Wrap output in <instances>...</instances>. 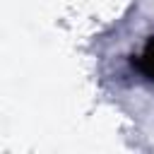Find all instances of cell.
Returning a JSON list of instances; mask_svg holds the SVG:
<instances>
[{"mask_svg": "<svg viewBox=\"0 0 154 154\" xmlns=\"http://www.w3.org/2000/svg\"><path fill=\"white\" fill-rule=\"evenodd\" d=\"M132 65H135V67H137L147 79H152V82H154V36L144 43L142 53L132 58Z\"/></svg>", "mask_w": 154, "mask_h": 154, "instance_id": "1", "label": "cell"}]
</instances>
